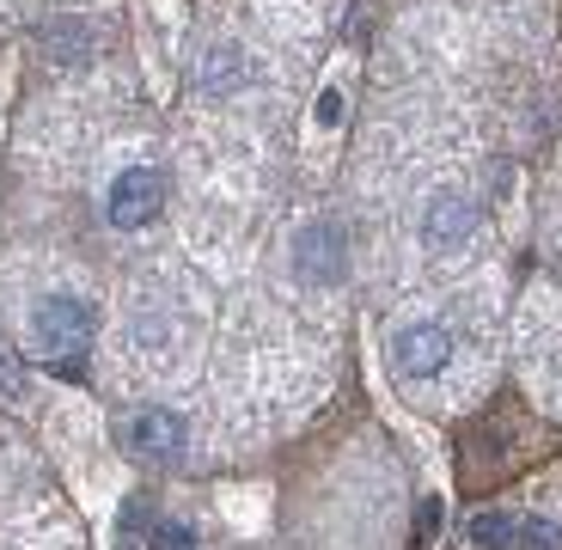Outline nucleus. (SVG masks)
<instances>
[{"mask_svg": "<svg viewBox=\"0 0 562 550\" xmlns=\"http://www.w3.org/2000/svg\"><path fill=\"white\" fill-rule=\"evenodd\" d=\"M92 306L80 294H43L37 312H31V343L43 349V361L56 367V373H80V355L92 349Z\"/></svg>", "mask_w": 562, "mask_h": 550, "instance_id": "1", "label": "nucleus"}, {"mask_svg": "<svg viewBox=\"0 0 562 550\" xmlns=\"http://www.w3.org/2000/svg\"><path fill=\"white\" fill-rule=\"evenodd\" d=\"M159 209H166V178L154 166H128L111 178V197H104V221L116 233H140V226H154Z\"/></svg>", "mask_w": 562, "mask_h": 550, "instance_id": "2", "label": "nucleus"}, {"mask_svg": "<svg viewBox=\"0 0 562 550\" xmlns=\"http://www.w3.org/2000/svg\"><path fill=\"white\" fill-rule=\"evenodd\" d=\"M294 276L306 288H337L349 276V233L337 221H312L294 239Z\"/></svg>", "mask_w": 562, "mask_h": 550, "instance_id": "3", "label": "nucleus"}, {"mask_svg": "<svg viewBox=\"0 0 562 550\" xmlns=\"http://www.w3.org/2000/svg\"><path fill=\"white\" fill-rule=\"evenodd\" d=\"M123 440H128V452H135V459H147V465H171V459L183 452V416H178V409L147 404V409H135V416H128Z\"/></svg>", "mask_w": 562, "mask_h": 550, "instance_id": "4", "label": "nucleus"}, {"mask_svg": "<svg viewBox=\"0 0 562 550\" xmlns=\"http://www.w3.org/2000/svg\"><path fill=\"white\" fill-rule=\"evenodd\" d=\"M392 361H397L404 380H435V373H447V361H452V330L447 325H404L397 330Z\"/></svg>", "mask_w": 562, "mask_h": 550, "instance_id": "5", "label": "nucleus"}, {"mask_svg": "<svg viewBox=\"0 0 562 550\" xmlns=\"http://www.w3.org/2000/svg\"><path fill=\"white\" fill-rule=\"evenodd\" d=\"M471 226H477L471 197L440 190V197L428 202V214H422V239H428V245H464V239H471Z\"/></svg>", "mask_w": 562, "mask_h": 550, "instance_id": "6", "label": "nucleus"}, {"mask_svg": "<svg viewBox=\"0 0 562 550\" xmlns=\"http://www.w3.org/2000/svg\"><path fill=\"white\" fill-rule=\"evenodd\" d=\"M245 56L239 43H221V49H209V61H202V86H209V99H221V92H239L245 86Z\"/></svg>", "mask_w": 562, "mask_h": 550, "instance_id": "7", "label": "nucleus"}, {"mask_svg": "<svg viewBox=\"0 0 562 550\" xmlns=\"http://www.w3.org/2000/svg\"><path fill=\"white\" fill-rule=\"evenodd\" d=\"M514 538H520V514L490 508V514L471 520V545H477V550H514Z\"/></svg>", "mask_w": 562, "mask_h": 550, "instance_id": "8", "label": "nucleus"}, {"mask_svg": "<svg viewBox=\"0 0 562 550\" xmlns=\"http://www.w3.org/2000/svg\"><path fill=\"white\" fill-rule=\"evenodd\" d=\"M514 550H562V526L557 520H520Z\"/></svg>", "mask_w": 562, "mask_h": 550, "instance_id": "9", "label": "nucleus"}, {"mask_svg": "<svg viewBox=\"0 0 562 550\" xmlns=\"http://www.w3.org/2000/svg\"><path fill=\"white\" fill-rule=\"evenodd\" d=\"M154 545L159 550H196V532H190L183 520H159L154 526Z\"/></svg>", "mask_w": 562, "mask_h": 550, "instance_id": "10", "label": "nucleus"}, {"mask_svg": "<svg viewBox=\"0 0 562 550\" xmlns=\"http://www.w3.org/2000/svg\"><path fill=\"white\" fill-rule=\"evenodd\" d=\"M318 123H324V128L342 123V92H337V86H324V92H318Z\"/></svg>", "mask_w": 562, "mask_h": 550, "instance_id": "11", "label": "nucleus"}, {"mask_svg": "<svg viewBox=\"0 0 562 550\" xmlns=\"http://www.w3.org/2000/svg\"><path fill=\"white\" fill-rule=\"evenodd\" d=\"M435 520H440V508H435V502H422V514H416V532L428 538V532H435Z\"/></svg>", "mask_w": 562, "mask_h": 550, "instance_id": "12", "label": "nucleus"}]
</instances>
